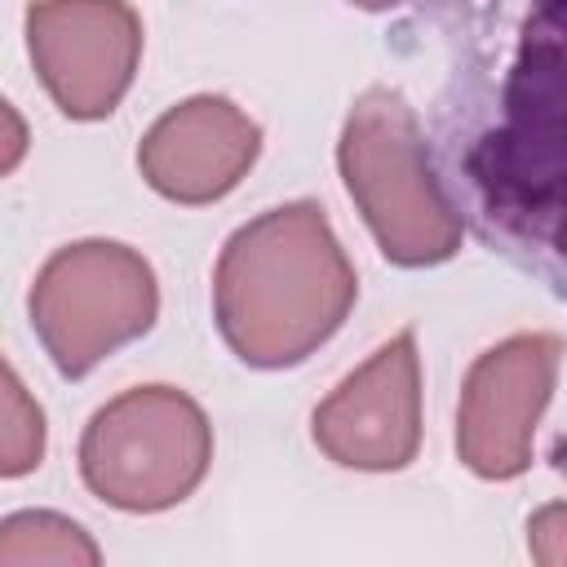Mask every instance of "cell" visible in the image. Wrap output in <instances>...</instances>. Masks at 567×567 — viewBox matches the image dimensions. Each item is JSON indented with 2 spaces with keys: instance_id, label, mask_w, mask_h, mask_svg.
Here are the masks:
<instances>
[{
  "instance_id": "52a82bcc",
  "label": "cell",
  "mask_w": 567,
  "mask_h": 567,
  "mask_svg": "<svg viewBox=\"0 0 567 567\" xmlns=\"http://www.w3.org/2000/svg\"><path fill=\"white\" fill-rule=\"evenodd\" d=\"M315 447L363 474L408 470L421 452V354L416 332L403 328L377 346L310 416Z\"/></svg>"
},
{
  "instance_id": "ba28073f",
  "label": "cell",
  "mask_w": 567,
  "mask_h": 567,
  "mask_svg": "<svg viewBox=\"0 0 567 567\" xmlns=\"http://www.w3.org/2000/svg\"><path fill=\"white\" fill-rule=\"evenodd\" d=\"M261 155V128L221 93H195L168 106L137 142L146 186L173 204L199 208L230 195Z\"/></svg>"
},
{
  "instance_id": "4fadbf2b",
  "label": "cell",
  "mask_w": 567,
  "mask_h": 567,
  "mask_svg": "<svg viewBox=\"0 0 567 567\" xmlns=\"http://www.w3.org/2000/svg\"><path fill=\"white\" fill-rule=\"evenodd\" d=\"M350 4H359V9H368V13H385V9H399V4H408V0H350Z\"/></svg>"
},
{
  "instance_id": "7a4b0ae2",
  "label": "cell",
  "mask_w": 567,
  "mask_h": 567,
  "mask_svg": "<svg viewBox=\"0 0 567 567\" xmlns=\"http://www.w3.org/2000/svg\"><path fill=\"white\" fill-rule=\"evenodd\" d=\"M337 168L385 261L425 270L456 257L465 221L447 199L421 120L399 89L372 84L354 97L341 124Z\"/></svg>"
},
{
  "instance_id": "8992f818",
  "label": "cell",
  "mask_w": 567,
  "mask_h": 567,
  "mask_svg": "<svg viewBox=\"0 0 567 567\" xmlns=\"http://www.w3.org/2000/svg\"><path fill=\"white\" fill-rule=\"evenodd\" d=\"M27 58L66 120H106L133 89L142 18L128 0H31Z\"/></svg>"
},
{
  "instance_id": "6da1fadb",
  "label": "cell",
  "mask_w": 567,
  "mask_h": 567,
  "mask_svg": "<svg viewBox=\"0 0 567 567\" xmlns=\"http://www.w3.org/2000/svg\"><path fill=\"white\" fill-rule=\"evenodd\" d=\"M359 301V275L315 199L244 221L213 266V319L226 350L261 372L306 363Z\"/></svg>"
},
{
  "instance_id": "277c9868",
  "label": "cell",
  "mask_w": 567,
  "mask_h": 567,
  "mask_svg": "<svg viewBox=\"0 0 567 567\" xmlns=\"http://www.w3.org/2000/svg\"><path fill=\"white\" fill-rule=\"evenodd\" d=\"M27 319L53 368L80 381L155 328L159 284L137 248L120 239H75L35 270Z\"/></svg>"
},
{
  "instance_id": "9c48e42d",
  "label": "cell",
  "mask_w": 567,
  "mask_h": 567,
  "mask_svg": "<svg viewBox=\"0 0 567 567\" xmlns=\"http://www.w3.org/2000/svg\"><path fill=\"white\" fill-rule=\"evenodd\" d=\"M18 563H58V567H97V540L58 509H18L0 518V567Z\"/></svg>"
},
{
  "instance_id": "7c38bea8",
  "label": "cell",
  "mask_w": 567,
  "mask_h": 567,
  "mask_svg": "<svg viewBox=\"0 0 567 567\" xmlns=\"http://www.w3.org/2000/svg\"><path fill=\"white\" fill-rule=\"evenodd\" d=\"M527 532H536L532 540H549L545 554H540V563H558V558H563V505H545V509L532 518Z\"/></svg>"
},
{
  "instance_id": "8fae6325",
  "label": "cell",
  "mask_w": 567,
  "mask_h": 567,
  "mask_svg": "<svg viewBox=\"0 0 567 567\" xmlns=\"http://www.w3.org/2000/svg\"><path fill=\"white\" fill-rule=\"evenodd\" d=\"M27 151H31V128L18 115V106L0 93V177L18 173L22 159H27Z\"/></svg>"
},
{
  "instance_id": "3957f363",
  "label": "cell",
  "mask_w": 567,
  "mask_h": 567,
  "mask_svg": "<svg viewBox=\"0 0 567 567\" xmlns=\"http://www.w3.org/2000/svg\"><path fill=\"white\" fill-rule=\"evenodd\" d=\"M213 465V425L177 385H133L102 403L80 434L84 487L124 514L182 505Z\"/></svg>"
},
{
  "instance_id": "30bf717a",
  "label": "cell",
  "mask_w": 567,
  "mask_h": 567,
  "mask_svg": "<svg viewBox=\"0 0 567 567\" xmlns=\"http://www.w3.org/2000/svg\"><path fill=\"white\" fill-rule=\"evenodd\" d=\"M44 443H49L44 408L0 354V478H27L31 470H40Z\"/></svg>"
},
{
  "instance_id": "5b68a950",
  "label": "cell",
  "mask_w": 567,
  "mask_h": 567,
  "mask_svg": "<svg viewBox=\"0 0 567 567\" xmlns=\"http://www.w3.org/2000/svg\"><path fill=\"white\" fill-rule=\"evenodd\" d=\"M558 363L563 341L554 332H514L470 363L456 403V456L470 474L505 483L532 470Z\"/></svg>"
}]
</instances>
